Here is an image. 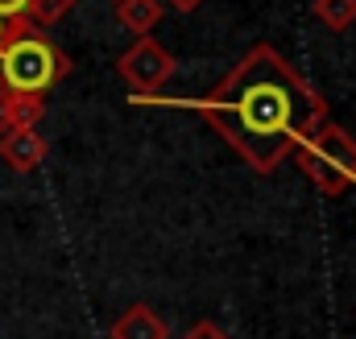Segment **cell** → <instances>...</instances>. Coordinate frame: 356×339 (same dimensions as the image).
Segmentation results:
<instances>
[{
  "mask_svg": "<svg viewBox=\"0 0 356 339\" xmlns=\"http://www.w3.org/2000/svg\"><path fill=\"white\" fill-rule=\"evenodd\" d=\"M191 108H199L257 174L277 170L327 124L323 95L266 42L245 50V58H236V67Z\"/></svg>",
  "mask_w": 356,
  "mask_h": 339,
  "instance_id": "obj_1",
  "label": "cell"
},
{
  "mask_svg": "<svg viewBox=\"0 0 356 339\" xmlns=\"http://www.w3.org/2000/svg\"><path fill=\"white\" fill-rule=\"evenodd\" d=\"M67 54L29 21H4V42H0V87L13 95L46 99V91L67 75Z\"/></svg>",
  "mask_w": 356,
  "mask_h": 339,
  "instance_id": "obj_2",
  "label": "cell"
},
{
  "mask_svg": "<svg viewBox=\"0 0 356 339\" xmlns=\"http://www.w3.org/2000/svg\"><path fill=\"white\" fill-rule=\"evenodd\" d=\"M294 162L319 195L340 199L344 190L356 186V137L327 120L315 137H307L294 149Z\"/></svg>",
  "mask_w": 356,
  "mask_h": 339,
  "instance_id": "obj_3",
  "label": "cell"
},
{
  "mask_svg": "<svg viewBox=\"0 0 356 339\" xmlns=\"http://www.w3.org/2000/svg\"><path fill=\"white\" fill-rule=\"evenodd\" d=\"M116 71H120V79L133 87V91L149 95V91H158V87L175 75V58H170V50H166L162 42L137 38V42L116 58Z\"/></svg>",
  "mask_w": 356,
  "mask_h": 339,
  "instance_id": "obj_4",
  "label": "cell"
},
{
  "mask_svg": "<svg viewBox=\"0 0 356 339\" xmlns=\"http://www.w3.org/2000/svg\"><path fill=\"white\" fill-rule=\"evenodd\" d=\"M0 158H4V166L13 170V174H29V170L42 166L46 141H42L38 129H13V133L0 137Z\"/></svg>",
  "mask_w": 356,
  "mask_h": 339,
  "instance_id": "obj_5",
  "label": "cell"
},
{
  "mask_svg": "<svg viewBox=\"0 0 356 339\" xmlns=\"http://www.w3.org/2000/svg\"><path fill=\"white\" fill-rule=\"evenodd\" d=\"M108 339H170V327H166V319H162L154 306L137 302V306H129V311L112 323Z\"/></svg>",
  "mask_w": 356,
  "mask_h": 339,
  "instance_id": "obj_6",
  "label": "cell"
},
{
  "mask_svg": "<svg viewBox=\"0 0 356 339\" xmlns=\"http://www.w3.org/2000/svg\"><path fill=\"white\" fill-rule=\"evenodd\" d=\"M46 112V99H29V95H13L0 87V137L13 129H38Z\"/></svg>",
  "mask_w": 356,
  "mask_h": 339,
  "instance_id": "obj_7",
  "label": "cell"
},
{
  "mask_svg": "<svg viewBox=\"0 0 356 339\" xmlns=\"http://www.w3.org/2000/svg\"><path fill=\"white\" fill-rule=\"evenodd\" d=\"M116 21L133 38H149L154 25L162 21V0H116Z\"/></svg>",
  "mask_w": 356,
  "mask_h": 339,
  "instance_id": "obj_8",
  "label": "cell"
},
{
  "mask_svg": "<svg viewBox=\"0 0 356 339\" xmlns=\"http://www.w3.org/2000/svg\"><path fill=\"white\" fill-rule=\"evenodd\" d=\"M311 13L332 29V33H344L356 25V0H315Z\"/></svg>",
  "mask_w": 356,
  "mask_h": 339,
  "instance_id": "obj_9",
  "label": "cell"
},
{
  "mask_svg": "<svg viewBox=\"0 0 356 339\" xmlns=\"http://www.w3.org/2000/svg\"><path fill=\"white\" fill-rule=\"evenodd\" d=\"M71 4H75V0H29V21H33V25H50V21H58Z\"/></svg>",
  "mask_w": 356,
  "mask_h": 339,
  "instance_id": "obj_10",
  "label": "cell"
},
{
  "mask_svg": "<svg viewBox=\"0 0 356 339\" xmlns=\"http://www.w3.org/2000/svg\"><path fill=\"white\" fill-rule=\"evenodd\" d=\"M182 339H228V336H224V331H220L211 319H199V323H195V327H191Z\"/></svg>",
  "mask_w": 356,
  "mask_h": 339,
  "instance_id": "obj_11",
  "label": "cell"
},
{
  "mask_svg": "<svg viewBox=\"0 0 356 339\" xmlns=\"http://www.w3.org/2000/svg\"><path fill=\"white\" fill-rule=\"evenodd\" d=\"M29 17V0H0V21H17Z\"/></svg>",
  "mask_w": 356,
  "mask_h": 339,
  "instance_id": "obj_12",
  "label": "cell"
},
{
  "mask_svg": "<svg viewBox=\"0 0 356 339\" xmlns=\"http://www.w3.org/2000/svg\"><path fill=\"white\" fill-rule=\"evenodd\" d=\"M166 4H170L175 13H191V8H199L203 0H166Z\"/></svg>",
  "mask_w": 356,
  "mask_h": 339,
  "instance_id": "obj_13",
  "label": "cell"
},
{
  "mask_svg": "<svg viewBox=\"0 0 356 339\" xmlns=\"http://www.w3.org/2000/svg\"><path fill=\"white\" fill-rule=\"evenodd\" d=\"M0 42H4V21H0Z\"/></svg>",
  "mask_w": 356,
  "mask_h": 339,
  "instance_id": "obj_14",
  "label": "cell"
}]
</instances>
